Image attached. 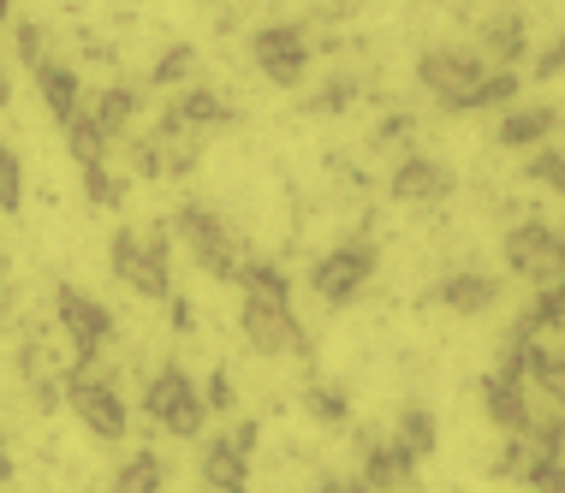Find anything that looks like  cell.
<instances>
[{"instance_id":"obj_1","label":"cell","mask_w":565,"mask_h":493,"mask_svg":"<svg viewBox=\"0 0 565 493\" xmlns=\"http://www.w3.org/2000/svg\"><path fill=\"white\" fill-rule=\"evenodd\" d=\"M167 233H179V238L191 244V256L203 261V274H209V280L238 286V274L250 268V250L238 244V233L221 221L215 208H203V203H185V208L173 214V221H167Z\"/></svg>"},{"instance_id":"obj_2","label":"cell","mask_w":565,"mask_h":493,"mask_svg":"<svg viewBox=\"0 0 565 493\" xmlns=\"http://www.w3.org/2000/svg\"><path fill=\"white\" fill-rule=\"evenodd\" d=\"M417 84L447 107V114H477L488 107V66L477 54H458V49H429L417 60Z\"/></svg>"},{"instance_id":"obj_3","label":"cell","mask_w":565,"mask_h":493,"mask_svg":"<svg viewBox=\"0 0 565 493\" xmlns=\"http://www.w3.org/2000/svg\"><path fill=\"white\" fill-rule=\"evenodd\" d=\"M167 226H149V233H131V226H119L114 233V274L126 280L131 291H143V298H173V280H167Z\"/></svg>"},{"instance_id":"obj_4","label":"cell","mask_w":565,"mask_h":493,"mask_svg":"<svg viewBox=\"0 0 565 493\" xmlns=\"http://www.w3.org/2000/svg\"><path fill=\"white\" fill-rule=\"evenodd\" d=\"M143 410L156 416L167 435H179V440H196V435H203V422H209L203 393L191 387V375L179 363H161L156 368V381L143 387Z\"/></svg>"},{"instance_id":"obj_5","label":"cell","mask_w":565,"mask_h":493,"mask_svg":"<svg viewBox=\"0 0 565 493\" xmlns=\"http://www.w3.org/2000/svg\"><path fill=\"white\" fill-rule=\"evenodd\" d=\"M507 268L524 274L530 286H559L565 280V233H554L547 221H524L507 233Z\"/></svg>"},{"instance_id":"obj_6","label":"cell","mask_w":565,"mask_h":493,"mask_svg":"<svg viewBox=\"0 0 565 493\" xmlns=\"http://www.w3.org/2000/svg\"><path fill=\"white\" fill-rule=\"evenodd\" d=\"M54 315H60V333H66L72 351H78V368H96V351L114 339L108 303H96V298H89V291H78V286H60V291H54Z\"/></svg>"},{"instance_id":"obj_7","label":"cell","mask_w":565,"mask_h":493,"mask_svg":"<svg viewBox=\"0 0 565 493\" xmlns=\"http://www.w3.org/2000/svg\"><path fill=\"white\" fill-rule=\"evenodd\" d=\"M66 405L72 416L89 428L96 440H126V428H131V416H126V398H119L102 375H89V368H72V381H66Z\"/></svg>"},{"instance_id":"obj_8","label":"cell","mask_w":565,"mask_h":493,"mask_svg":"<svg viewBox=\"0 0 565 493\" xmlns=\"http://www.w3.org/2000/svg\"><path fill=\"white\" fill-rule=\"evenodd\" d=\"M375 274V250L363 238H351V244H340V250H328L322 261L310 268V291L322 303H345V298H358L363 291V280Z\"/></svg>"},{"instance_id":"obj_9","label":"cell","mask_w":565,"mask_h":493,"mask_svg":"<svg viewBox=\"0 0 565 493\" xmlns=\"http://www.w3.org/2000/svg\"><path fill=\"white\" fill-rule=\"evenodd\" d=\"M238 328L250 339V351H263V357H280V351L303 345L292 310H286V298H256V291H244V310H238Z\"/></svg>"},{"instance_id":"obj_10","label":"cell","mask_w":565,"mask_h":493,"mask_svg":"<svg viewBox=\"0 0 565 493\" xmlns=\"http://www.w3.org/2000/svg\"><path fill=\"white\" fill-rule=\"evenodd\" d=\"M250 54H256V66H263L280 89H298V84H303V60H310V49H303V30H298V24H268V30H256Z\"/></svg>"},{"instance_id":"obj_11","label":"cell","mask_w":565,"mask_h":493,"mask_svg":"<svg viewBox=\"0 0 565 493\" xmlns=\"http://www.w3.org/2000/svg\"><path fill=\"white\" fill-rule=\"evenodd\" d=\"M482 405H488V416H494L507 435H524V428H530V416H536V410H530V398H524V368H518L512 357L482 381Z\"/></svg>"},{"instance_id":"obj_12","label":"cell","mask_w":565,"mask_h":493,"mask_svg":"<svg viewBox=\"0 0 565 493\" xmlns=\"http://www.w3.org/2000/svg\"><path fill=\"white\" fill-rule=\"evenodd\" d=\"M411 470H417V452H411L405 440H370L363 446V475L358 482L370 493H393L411 482Z\"/></svg>"},{"instance_id":"obj_13","label":"cell","mask_w":565,"mask_h":493,"mask_svg":"<svg viewBox=\"0 0 565 493\" xmlns=\"http://www.w3.org/2000/svg\"><path fill=\"white\" fill-rule=\"evenodd\" d=\"M387 191L399 196V203H440V196L452 191V173L440 161H423V156H411L393 167V179H387Z\"/></svg>"},{"instance_id":"obj_14","label":"cell","mask_w":565,"mask_h":493,"mask_svg":"<svg viewBox=\"0 0 565 493\" xmlns=\"http://www.w3.org/2000/svg\"><path fill=\"white\" fill-rule=\"evenodd\" d=\"M203 487H215V493H250V458H244L226 435H215V440L203 446Z\"/></svg>"},{"instance_id":"obj_15","label":"cell","mask_w":565,"mask_h":493,"mask_svg":"<svg viewBox=\"0 0 565 493\" xmlns=\"http://www.w3.org/2000/svg\"><path fill=\"white\" fill-rule=\"evenodd\" d=\"M559 126V114H554V107H518V114H507V119H500V143H507V149H536L542 143V137L547 131H554Z\"/></svg>"},{"instance_id":"obj_16","label":"cell","mask_w":565,"mask_h":493,"mask_svg":"<svg viewBox=\"0 0 565 493\" xmlns=\"http://www.w3.org/2000/svg\"><path fill=\"white\" fill-rule=\"evenodd\" d=\"M494 298H500V286L488 274H452V280H440V303L458 315H482Z\"/></svg>"},{"instance_id":"obj_17","label":"cell","mask_w":565,"mask_h":493,"mask_svg":"<svg viewBox=\"0 0 565 493\" xmlns=\"http://www.w3.org/2000/svg\"><path fill=\"white\" fill-rule=\"evenodd\" d=\"M36 89H42V101H49L54 119H72V114H78V72H72V66L42 60V66H36Z\"/></svg>"},{"instance_id":"obj_18","label":"cell","mask_w":565,"mask_h":493,"mask_svg":"<svg viewBox=\"0 0 565 493\" xmlns=\"http://www.w3.org/2000/svg\"><path fill=\"white\" fill-rule=\"evenodd\" d=\"M60 131H66V149H72L78 167H108V137L96 131V119H89L84 107L72 119H60Z\"/></svg>"},{"instance_id":"obj_19","label":"cell","mask_w":565,"mask_h":493,"mask_svg":"<svg viewBox=\"0 0 565 493\" xmlns=\"http://www.w3.org/2000/svg\"><path fill=\"white\" fill-rule=\"evenodd\" d=\"M167 487V470L156 452H131L126 464L114 470V493H161Z\"/></svg>"},{"instance_id":"obj_20","label":"cell","mask_w":565,"mask_h":493,"mask_svg":"<svg viewBox=\"0 0 565 493\" xmlns=\"http://www.w3.org/2000/svg\"><path fill=\"white\" fill-rule=\"evenodd\" d=\"M89 119H96V131H102V137H119V131H126L131 119H137V89H126V84H108Z\"/></svg>"},{"instance_id":"obj_21","label":"cell","mask_w":565,"mask_h":493,"mask_svg":"<svg viewBox=\"0 0 565 493\" xmlns=\"http://www.w3.org/2000/svg\"><path fill=\"white\" fill-rule=\"evenodd\" d=\"M393 440H405V446H411V452H417V458H429L435 446H440V435H435V416L423 410V405H411V410L399 416V435H393Z\"/></svg>"},{"instance_id":"obj_22","label":"cell","mask_w":565,"mask_h":493,"mask_svg":"<svg viewBox=\"0 0 565 493\" xmlns=\"http://www.w3.org/2000/svg\"><path fill=\"white\" fill-rule=\"evenodd\" d=\"M191 72H196V49H191V42H179V49H167V54L156 60L149 84H156V89H173V84H185Z\"/></svg>"},{"instance_id":"obj_23","label":"cell","mask_w":565,"mask_h":493,"mask_svg":"<svg viewBox=\"0 0 565 493\" xmlns=\"http://www.w3.org/2000/svg\"><path fill=\"white\" fill-rule=\"evenodd\" d=\"M238 286H244V291H256V298H286V291H292V280H286V274L274 268V261H250V268L238 274Z\"/></svg>"},{"instance_id":"obj_24","label":"cell","mask_w":565,"mask_h":493,"mask_svg":"<svg viewBox=\"0 0 565 493\" xmlns=\"http://www.w3.org/2000/svg\"><path fill=\"white\" fill-rule=\"evenodd\" d=\"M303 410H310L316 422H328V428H340L345 416H351V405H345L340 387H310V393H303Z\"/></svg>"},{"instance_id":"obj_25","label":"cell","mask_w":565,"mask_h":493,"mask_svg":"<svg viewBox=\"0 0 565 493\" xmlns=\"http://www.w3.org/2000/svg\"><path fill=\"white\" fill-rule=\"evenodd\" d=\"M19 203H24V167H19V156H12L7 143H0V208L19 214Z\"/></svg>"},{"instance_id":"obj_26","label":"cell","mask_w":565,"mask_h":493,"mask_svg":"<svg viewBox=\"0 0 565 493\" xmlns=\"http://www.w3.org/2000/svg\"><path fill=\"white\" fill-rule=\"evenodd\" d=\"M84 196H89V203L119 208V203H126V179H114L108 167H84Z\"/></svg>"},{"instance_id":"obj_27","label":"cell","mask_w":565,"mask_h":493,"mask_svg":"<svg viewBox=\"0 0 565 493\" xmlns=\"http://www.w3.org/2000/svg\"><path fill=\"white\" fill-rule=\"evenodd\" d=\"M488 49H494L500 60H518V54H524V24H518V19L488 24Z\"/></svg>"},{"instance_id":"obj_28","label":"cell","mask_w":565,"mask_h":493,"mask_svg":"<svg viewBox=\"0 0 565 493\" xmlns=\"http://www.w3.org/2000/svg\"><path fill=\"white\" fill-rule=\"evenodd\" d=\"M12 36H19V54H24V66L30 72H36L42 66V60H49V30H42V24H19V30H12Z\"/></svg>"},{"instance_id":"obj_29","label":"cell","mask_w":565,"mask_h":493,"mask_svg":"<svg viewBox=\"0 0 565 493\" xmlns=\"http://www.w3.org/2000/svg\"><path fill=\"white\" fill-rule=\"evenodd\" d=\"M530 179L554 184V191L565 196V156H559V149H542V156H530Z\"/></svg>"},{"instance_id":"obj_30","label":"cell","mask_w":565,"mask_h":493,"mask_svg":"<svg viewBox=\"0 0 565 493\" xmlns=\"http://www.w3.org/2000/svg\"><path fill=\"white\" fill-rule=\"evenodd\" d=\"M536 387H542V393L565 410V357H547V363L536 368Z\"/></svg>"},{"instance_id":"obj_31","label":"cell","mask_w":565,"mask_h":493,"mask_svg":"<svg viewBox=\"0 0 565 493\" xmlns=\"http://www.w3.org/2000/svg\"><path fill=\"white\" fill-rule=\"evenodd\" d=\"M524 464H530V446H524V435H512L507 452L494 458V475H524Z\"/></svg>"},{"instance_id":"obj_32","label":"cell","mask_w":565,"mask_h":493,"mask_svg":"<svg viewBox=\"0 0 565 493\" xmlns=\"http://www.w3.org/2000/svg\"><path fill=\"white\" fill-rule=\"evenodd\" d=\"M512 96H518V72H488V107H500Z\"/></svg>"},{"instance_id":"obj_33","label":"cell","mask_w":565,"mask_h":493,"mask_svg":"<svg viewBox=\"0 0 565 493\" xmlns=\"http://www.w3.org/2000/svg\"><path fill=\"white\" fill-rule=\"evenodd\" d=\"M345 101H351V84L333 78V89H322V96H316V114H340Z\"/></svg>"},{"instance_id":"obj_34","label":"cell","mask_w":565,"mask_h":493,"mask_svg":"<svg viewBox=\"0 0 565 493\" xmlns=\"http://www.w3.org/2000/svg\"><path fill=\"white\" fill-rule=\"evenodd\" d=\"M554 72H565V36H559L554 49H547V54L536 60V78H554Z\"/></svg>"},{"instance_id":"obj_35","label":"cell","mask_w":565,"mask_h":493,"mask_svg":"<svg viewBox=\"0 0 565 493\" xmlns=\"http://www.w3.org/2000/svg\"><path fill=\"white\" fill-rule=\"evenodd\" d=\"M203 405H209V410H226V405H233V387L215 375V381H209V398H203Z\"/></svg>"},{"instance_id":"obj_36","label":"cell","mask_w":565,"mask_h":493,"mask_svg":"<svg viewBox=\"0 0 565 493\" xmlns=\"http://www.w3.org/2000/svg\"><path fill=\"white\" fill-rule=\"evenodd\" d=\"M226 440H233L238 452L250 458V452H256V422H238V428H233V435H226Z\"/></svg>"},{"instance_id":"obj_37","label":"cell","mask_w":565,"mask_h":493,"mask_svg":"<svg viewBox=\"0 0 565 493\" xmlns=\"http://www.w3.org/2000/svg\"><path fill=\"white\" fill-rule=\"evenodd\" d=\"M316 493H370V487H363V482H345V475H328Z\"/></svg>"},{"instance_id":"obj_38","label":"cell","mask_w":565,"mask_h":493,"mask_svg":"<svg viewBox=\"0 0 565 493\" xmlns=\"http://www.w3.org/2000/svg\"><path fill=\"white\" fill-rule=\"evenodd\" d=\"M405 131H411V119H405V114H393L387 126H381V143H393V137H405Z\"/></svg>"},{"instance_id":"obj_39","label":"cell","mask_w":565,"mask_h":493,"mask_svg":"<svg viewBox=\"0 0 565 493\" xmlns=\"http://www.w3.org/2000/svg\"><path fill=\"white\" fill-rule=\"evenodd\" d=\"M167 303H173V328L191 333V303H185V298H167Z\"/></svg>"},{"instance_id":"obj_40","label":"cell","mask_w":565,"mask_h":493,"mask_svg":"<svg viewBox=\"0 0 565 493\" xmlns=\"http://www.w3.org/2000/svg\"><path fill=\"white\" fill-rule=\"evenodd\" d=\"M7 475H12V464H7V440H0V487H7Z\"/></svg>"},{"instance_id":"obj_41","label":"cell","mask_w":565,"mask_h":493,"mask_svg":"<svg viewBox=\"0 0 565 493\" xmlns=\"http://www.w3.org/2000/svg\"><path fill=\"white\" fill-rule=\"evenodd\" d=\"M0 107H12V84H7V72H0Z\"/></svg>"},{"instance_id":"obj_42","label":"cell","mask_w":565,"mask_h":493,"mask_svg":"<svg viewBox=\"0 0 565 493\" xmlns=\"http://www.w3.org/2000/svg\"><path fill=\"white\" fill-rule=\"evenodd\" d=\"M7 12H12V0H0V19H7Z\"/></svg>"}]
</instances>
